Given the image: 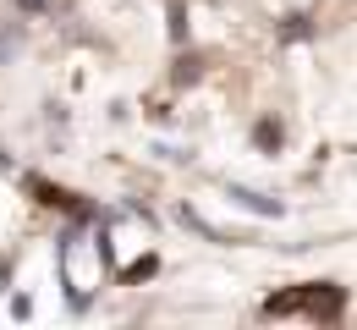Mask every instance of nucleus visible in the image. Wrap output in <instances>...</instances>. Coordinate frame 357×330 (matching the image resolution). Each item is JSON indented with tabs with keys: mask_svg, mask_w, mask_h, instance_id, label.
I'll use <instances>...</instances> for the list:
<instances>
[{
	"mask_svg": "<svg viewBox=\"0 0 357 330\" xmlns=\"http://www.w3.org/2000/svg\"><path fill=\"white\" fill-rule=\"evenodd\" d=\"M143 276H154V253H149V259H137V264L127 270V276H121V281L132 286V281H143Z\"/></svg>",
	"mask_w": 357,
	"mask_h": 330,
	"instance_id": "8",
	"label": "nucleus"
},
{
	"mask_svg": "<svg viewBox=\"0 0 357 330\" xmlns=\"http://www.w3.org/2000/svg\"><path fill=\"white\" fill-rule=\"evenodd\" d=\"M341 308H347V292L335 281H308L303 286V314H308V320H341Z\"/></svg>",
	"mask_w": 357,
	"mask_h": 330,
	"instance_id": "1",
	"label": "nucleus"
},
{
	"mask_svg": "<svg viewBox=\"0 0 357 330\" xmlns=\"http://www.w3.org/2000/svg\"><path fill=\"white\" fill-rule=\"evenodd\" d=\"M22 39H28V33H22V22H6V28H0V61H11V55L22 50Z\"/></svg>",
	"mask_w": 357,
	"mask_h": 330,
	"instance_id": "6",
	"label": "nucleus"
},
{
	"mask_svg": "<svg viewBox=\"0 0 357 330\" xmlns=\"http://www.w3.org/2000/svg\"><path fill=\"white\" fill-rule=\"evenodd\" d=\"M225 198H231V204H242V209H253V215H269V220H280V215H286V204H280V198H264V193L236 188V182L225 188Z\"/></svg>",
	"mask_w": 357,
	"mask_h": 330,
	"instance_id": "3",
	"label": "nucleus"
},
{
	"mask_svg": "<svg viewBox=\"0 0 357 330\" xmlns=\"http://www.w3.org/2000/svg\"><path fill=\"white\" fill-rule=\"evenodd\" d=\"M165 28H171V39H176V45H187V6H181V0H171V11H165Z\"/></svg>",
	"mask_w": 357,
	"mask_h": 330,
	"instance_id": "7",
	"label": "nucleus"
},
{
	"mask_svg": "<svg viewBox=\"0 0 357 330\" xmlns=\"http://www.w3.org/2000/svg\"><path fill=\"white\" fill-rule=\"evenodd\" d=\"M22 188L33 193L39 204H50V209H66V215H77V220H89V215H93V209H89V204H83L72 188H55V182H45V177H22Z\"/></svg>",
	"mask_w": 357,
	"mask_h": 330,
	"instance_id": "2",
	"label": "nucleus"
},
{
	"mask_svg": "<svg viewBox=\"0 0 357 330\" xmlns=\"http://www.w3.org/2000/svg\"><path fill=\"white\" fill-rule=\"evenodd\" d=\"M253 143H259L264 154H275V149L286 143V127H280L275 116H259V121H253Z\"/></svg>",
	"mask_w": 357,
	"mask_h": 330,
	"instance_id": "5",
	"label": "nucleus"
},
{
	"mask_svg": "<svg viewBox=\"0 0 357 330\" xmlns=\"http://www.w3.org/2000/svg\"><path fill=\"white\" fill-rule=\"evenodd\" d=\"M17 11L22 17H39V11H50V0H17Z\"/></svg>",
	"mask_w": 357,
	"mask_h": 330,
	"instance_id": "9",
	"label": "nucleus"
},
{
	"mask_svg": "<svg viewBox=\"0 0 357 330\" xmlns=\"http://www.w3.org/2000/svg\"><path fill=\"white\" fill-rule=\"evenodd\" d=\"M198 77H204V55H198V50H181L176 66H171V83H176V89H192Z\"/></svg>",
	"mask_w": 357,
	"mask_h": 330,
	"instance_id": "4",
	"label": "nucleus"
}]
</instances>
